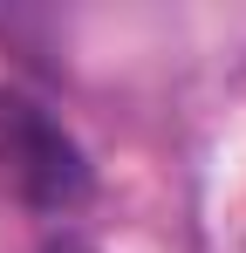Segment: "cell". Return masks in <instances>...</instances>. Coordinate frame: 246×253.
I'll list each match as a JSON object with an SVG mask.
<instances>
[{
    "label": "cell",
    "mask_w": 246,
    "mask_h": 253,
    "mask_svg": "<svg viewBox=\"0 0 246 253\" xmlns=\"http://www.w3.org/2000/svg\"><path fill=\"white\" fill-rule=\"evenodd\" d=\"M48 253H96V247H82V240H62V247H48Z\"/></svg>",
    "instance_id": "1"
}]
</instances>
